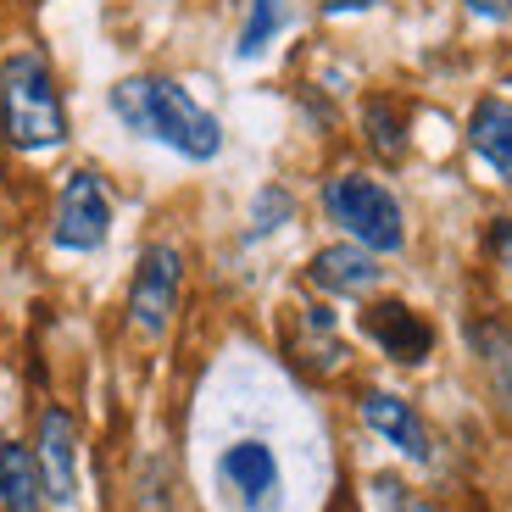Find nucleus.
<instances>
[{
  "instance_id": "f8f14e48",
  "label": "nucleus",
  "mask_w": 512,
  "mask_h": 512,
  "mask_svg": "<svg viewBox=\"0 0 512 512\" xmlns=\"http://www.w3.org/2000/svg\"><path fill=\"white\" fill-rule=\"evenodd\" d=\"M0 512H45V474L39 457L17 440L0 446Z\"/></svg>"
},
{
  "instance_id": "9b49d317",
  "label": "nucleus",
  "mask_w": 512,
  "mask_h": 512,
  "mask_svg": "<svg viewBox=\"0 0 512 512\" xmlns=\"http://www.w3.org/2000/svg\"><path fill=\"white\" fill-rule=\"evenodd\" d=\"M312 284L329 295H362L379 284V262H373L368 245L346 240V245H323L318 256H312Z\"/></svg>"
},
{
  "instance_id": "2eb2a0df",
  "label": "nucleus",
  "mask_w": 512,
  "mask_h": 512,
  "mask_svg": "<svg viewBox=\"0 0 512 512\" xmlns=\"http://www.w3.org/2000/svg\"><path fill=\"white\" fill-rule=\"evenodd\" d=\"M479 351H485V368H490L501 407L512 412V329H479Z\"/></svg>"
},
{
  "instance_id": "a211bd4d",
  "label": "nucleus",
  "mask_w": 512,
  "mask_h": 512,
  "mask_svg": "<svg viewBox=\"0 0 512 512\" xmlns=\"http://www.w3.org/2000/svg\"><path fill=\"white\" fill-rule=\"evenodd\" d=\"M318 6H323L329 17H346V12H373L379 0H318Z\"/></svg>"
},
{
  "instance_id": "6e6552de",
  "label": "nucleus",
  "mask_w": 512,
  "mask_h": 512,
  "mask_svg": "<svg viewBox=\"0 0 512 512\" xmlns=\"http://www.w3.org/2000/svg\"><path fill=\"white\" fill-rule=\"evenodd\" d=\"M362 334L396 362H423L435 351V329H429L412 307H401V301H373V307L362 312Z\"/></svg>"
},
{
  "instance_id": "0eeeda50",
  "label": "nucleus",
  "mask_w": 512,
  "mask_h": 512,
  "mask_svg": "<svg viewBox=\"0 0 512 512\" xmlns=\"http://www.w3.org/2000/svg\"><path fill=\"white\" fill-rule=\"evenodd\" d=\"M39 474H45V496L51 501H73L78 496V429H73V412L62 407H45L39 412Z\"/></svg>"
},
{
  "instance_id": "aec40b11",
  "label": "nucleus",
  "mask_w": 512,
  "mask_h": 512,
  "mask_svg": "<svg viewBox=\"0 0 512 512\" xmlns=\"http://www.w3.org/2000/svg\"><path fill=\"white\" fill-rule=\"evenodd\" d=\"M401 512H435L429 501H401Z\"/></svg>"
},
{
  "instance_id": "7ed1b4c3",
  "label": "nucleus",
  "mask_w": 512,
  "mask_h": 512,
  "mask_svg": "<svg viewBox=\"0 0 512 512\" xmlns=\"http://www.w3.org/2000/svg\"><path fill=\"white\" fill-rule=\"evenodd\" d=\"M323 212H329L340 229L357 245H368L373 256H390L407 245V223H401V201L384 190L368 173H340V179L323 184Z\"/></svg>"
},
{
  "instance_id": "4468645a",
  "label": "nucleus",
  "mask_w": 512,
  "mask_h": 512,
  "mask_svg": "<svg viewBox=\"0 0 512 512\" xmlns=\"http://www.w3.org/2000/svg\"><path fill=\"white\" fill-rule=\"evenodd\" d=\"M290 23V0H251V12H245V28H240V45H234V56H262L279 39V28Z\"/></svg>"
},
{
  "instance_id": "20e7f679",
  "label": "nucleus",
  "mask_w": 512,
  "mask_h": 512,
  "mask_svg": "<svg viewBox=\"0 0 512 512\" xmlns=\"http://www.w3.org/2000/svg\"><path fill=\"white\" fill-rule=\"evenodd\" d=\"M179 284H184V256L179 245H145L134 284H128V323L140 334H167L173 307H179Z\"/></svg>"
},
{
  "instance_id": "f03ea898",
  "label": "nucleus",
  "mask_w": 512,
  "mask_h": 512,
  "mask_svg": "<svg viewBox=\"0 0 512 512\" xmlns=\"http://www.w3.org/2000/svg\"><path fill=\"white\" fill-rule=\"evenodd\" d=\"M0 134L12 151H51L67 140L62 90L39 51H12L0 62Z\"/></svg>"
},
{
  "instance_id": "f3484780",
  "label": "nucleus",
  "mask_w": 512,
  "mask_h": 512,
  "mask_svg": "<svg viewBox=\"0 0 512 512\" xmlns=\"http://www.w3.org/2000/svg\"><path fill=\"white\" fill-rule=\"evenodd\" d=\"M462 6L474 17H485V23H507L512 17V0H462Z\"/></svg>"
},
{
  "instance_id": "9d476101",
  "label": "nucleus",
  "mask_w": 512,
  "mask_h": 512,
  "mask_svg": "<svg viewBox=\"0 0 512 512\" xmlns=\"http://www.w3.org/2000/svg\"><path fill=\"white\" fill-rule=\"evenodd\" d=\"M468 145L501 184H512V101L485 95L474 106V117H468Z\"/></svg>"
},
{
  "instance_id": "39448f33",
  "label": "nucleus",
  "mask_w": 512,
  "mask_h": 512,
  "mask_svg": "<svg viewBox=\"0 0 512 512\" xmlns=\"http://www.w3.org/2000/svg\"><path fill=\"white\" fill-rule=\"evenodd\" d=\"M106 234H112V195H106L101 173L78 167L62 184L51 240L62 245V251H95V245H106Z\"/></svg>"
},
{
  "instance_id": "f257e3e1",
  "label": "nucleus",
  "mask_w": 512,
  "mask_h": 512,
  "mask_svg": "<svg viewBox=\"0 0 512 512\" xmlns=\"http://www.w3.org/2000/svg\"><path fill=\"white\" fill-rule=\"evenodd\" d=\"M112 112L128 134L162 140L167 151L190 156V162H212L223 151V128L218 117L195 106L173 78H123L112 90Z\"/></svg>"
},
{
  "instance_id": "ddd939ff",
  "label": "nucleus",
  "mask_w": 512,
  "mask_h": 512,
  "mask_svg": "<svg viewBox=\"0 0 512 512\" xmlns=\"http://www.w3.org/2000/svg\"><path fill=\"white\" fill-rule=\"evenodd\" d=\"M362 140L379 162H401L407 156V117L390 95H368L362 101Z\"/></svg>"
},
{
  "instance_id": "6ab92c4d",
  "label": "nucleus",
  "mask_w": 512,
  "mask_h": 512,
  "mask_svg": "<svg viewBox=\"0 0 512 512\" xmlns=\"http://www.w3.org/2000/svg\"><path fill=\"white\" fill-rule=\"evenodd\" d=\"M496 256H501V268H512V218L496 223Z\"/></svg>"
},
{
  "instance_id": "423d86ee",
  "label": "nucleus",
  "mask_w": 512,
  "mask_h": 512,
  "mask_svg": "<svg viewBox=\"0 0 512 512\" xmlns=\"http://www.w3.org/2000/svg\"><path fill=\"white\" fill-rule=\"evenodd\" d=\"M218 474H223V485L240 496L245 512L279 507V457H273V446H262V440H234V446L223 451Z\"/></svg>"
},
{
  "instance_id": "dca6fc26",
  "label": "nucleus",
  "mask_w": 512,
  "mask_h": 512,
  "mask_svg": "<svg viewBox=\"0 0 512 512\" xmlns=\"http://www.w3.org/2000/svg\"><path fill=\"white\" fill-rule=\"evenodd\" d=\"M295 212V201H290V190L284 184H268V190H256V201H251V234H273L284 218Z\"/></svg>"
},
{
  "instance_id": "1a4fd4ad",
  "label": "nucleus",
  "mask_w": 512,
  "mask_h": 512,
  "mask_svg": "<svg viewBox=\"0 0 512 512\" xmlns=\"http://www.w3.org/2000/svg\"><path fill=\"white\" fill-rule=\"evenodd\" d=\"M362 423H368L373 435H384L396 451H407L412 462H429V429H423V418L401 396L368 390V396H362Z\"/></svg>"
}]
</instances>
